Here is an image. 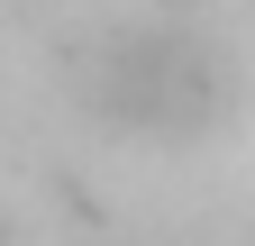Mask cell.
Returning a JSON list of instances; mask_svg holds the SVG:
<instances>
[{
  "label": "cell",
  "instance_id": "obj_1",
  "mask_svg": "<svg viewBox=\"0 0 255 246\" xmlns=\"http://www.w3.org/2000/svg\"><path fill=\"white\" fill-rule=\"evenodd\" d=\"M82 101L128 137H201L228 119L237 73L201 27H110L82 55Z\"/></svg>",
  "mask_w": 255,
  "mask_h": 246
}]
</instances>
